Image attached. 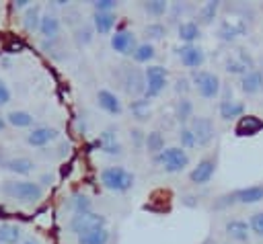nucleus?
Wrapping results in <instances>:
<instances>
[{"label": "nucleus", "instance_id": "nucleus-23", "mask_svg": "<svg viewBox=\"0 0 263 244\" xmlns=\"http://www.w3.org/2000/svg\"><path fill=\"white\" fill-rule=\"evenodd\" d=\"M238 88H240L245 94H249V96L261 92V88H263V74H261V70L255 68V70L247 72L245 76H240V78H238Z\"/></svg>", "mask_w": 263, "mask_h": 244}, {"label": "nucleus", "instance_id": "nucleus-25", "mask_svg": "<svg viewBox=\"0 0 263 244\" xmlns=\"http://www.w3.org/2000/svg\"><path fill=\"white\" fill-rule=\"evenodd\" d=\"M4 117H6V125H10V127H16V129H31V127H35V115L31 111L12 109Z\"/></svg>", "mask_w": 263, "mask_h": 244}, {"label": "nucleus", "instance_id": "nucleus-35", "mask_svg": "<svg viewBox=\"0 0 263 244\" xmlns=\"http://www.w3.org/2000/svg\"><path fill=\"white\" fill-rule=\"evenodd\" d=\"M168 2H164V0H148V2H142V10L150 16V18H154V21H158L160 16H164L166 12H168Z\"/></svg>", "mask_w": 263, "mask_h": 244}, {"label": "nucleus", "instance_id": "nucleus-14", "mask_svg": "<svg viewBox=\"0 0 263 244\" xmlns=\"http://www.w3.org/2000/svg\"><path fill=\"white\" fill-rule=\"evenodd\" d=\"M95 146H97L103 154H107V156H117V158L123 156V146H121V141H119V135H117V129H115V127L103 129V131L99 133Z\"/></svg>", "mask_w": 263, "mask_h": 244}, {"label": "nucleus", "instance_id": "nucleus-37", "mask_svg": "<svg viewBox=\"0 0 263 244\" xmlns=\"http://www.w3.org/2000/svg\"><path fill=\"white\" fill-rule=\"evenodd\" d=\"M70 209L74 213H82V211H92V201L86 193L82 191H76L72 197H70Z\"/></svg>", "mask_w": 263, "mask_h": 244}, {"label": "nucleus", "instance_id": "nucleus-19", "mask_svg": "<svg viewBox=\"0 0 263 244\" xmlns=\"http://www.w3.org/2000/svg\"><path fill=\"white\" fill-rule=\"evenodd\" d=\"M2 168L8 170V172H12L14 176L25 178V176H29V174L35 172L37 164H35L29 156H10V158H6V160L2 162Z\"/></svg>", "mask_w": 263, "mask_h": 244}, {"label": "nucleus", "instance_id": "nucleus-18", "mask_svg": "<svg viewBox=\"0 0 263 244\" xmlns=\"http://www.w3.org/2000/svg\"><path fill=\"white\" fill-rule=\"evenodd\" d=\"M43 39H60L62 33V16L53 10H47L41 14V23H39V31H37Z\"/></svg>", "mask_w": 263, "mask_h": 244}, {"label": "nucleus", "instance_id": "nucleus-27", "mask_svg": "<svg viewBox=\"0 0 263 244\" xmlns=\"http://www.w3.org/2000/svg\"><path fill=\"white\" fill-rule=\"evenodd\" d=\"M177 37L183 41V45H193L201 37V27L195 21H181L177 25Z\"/></svg>", "mask_w": 263, "mask_h": 244}, {"label": "nucleus", "instance_id": "nucleus-31", "mask_svg": "<svg viewBox=\"0 0 263 244\" xmlns=\"http://www.w3.org/2000/svg\"><path fill=\"white\" fill-rule=\"evenodd\" d=\"M41 4H31L29 8H25L23 12V29L27 33H37L39 31V23H41Z\"/></svg>", "mask_w": 263, "mask_h": 244}, {"label": "nucleus", "instance_id": "nucleus-40", "mask_svg": "<svg viewBox=\"0 0 263 244\" xmlns=\"http://www.w3.org/2000/svg\"><path fill=\"white\" fill-rule=\"evenodd\" d=\"M247 223H249V230H251L253 236L263 238V211H255V213H251Z\"/></svg>", "mask_w": 263, "mask_h": 244}, {"label": "nucleus", "instance_id": "nucleus-12", "mask_svg": "<svg viewBox=\"0 0 263 244\" xmlns=\"http://www.w3.org/2000/svg\"><path fill=\"white\" fill-rule=\"evenodd\" d=\"M58 137H60V129L58 127H51V125H35V127H31L27 131L25 141L31 148H45V146L53 144Z\"/></svg>", "mask_w": 263, "mask_h": 244}, {"label": "nucleus", "instance_id": "nucleus-5", "mask_svg": "<svg viewBox=\"0 0 263 244\" xmlns=\"http://www.w3.org/2000/svg\"><path fill=\"white\" fill-rule=\"evenodd\" d=\"M191 86L195 88V92L205 98V100H214L220 96V90H222V82H220V76L210 72V70H195L191 72Z\"/></svg>", "mask_w": 263, "mask_h": 244}, {"label": "nucleus", "instance_id": "nucleus-30", "mask_svg": "<svg viewBox=\"0 0 263 244\" xmlns=\"http://www.w3.org/2000/svg\"><path fill=\"white\" fill-rule=\"evenodd\" d=\"M23 242V230L18 223L2 221L0 223V244H21Z\"/></svg>", "mask_w": 263, "mask_h": 244}, {"label": "nucleus", "instance_id": "nucleus-3", "mask_svg": "<svg viewBox=\"0 0 263 244\" xmlns=\"http://www.w3.org/2000/svg\"><path fill=\"white\" fill-rule=\"evenodd\" d=\"M152 162L166 174H177L187 170V166L191 164L189 154L179 148V146H166L162 152H158L156 156H152Z\"/></svg>", "mask_w": 263, "mask_h": 244}, {"label": "nucleus", "instance_id": "nucleus-32", "mask_svg": "<svg viewBox=\"0 0 263 244\" xmlns=\"http://www.w3.org/2000/svg\"><path fill=\"white\" fill-rule=\"evenodd\" d=\"M166 146H164V135L158 131V129H152L146 133V139H144V150L150 154V156H156L158 152H162Z\"/></svg>", "mask_w": 263, "mask_h": 244}, {"label": "nucleus", "instance_id": "nucleus-48", "mask_svg": "<svg viewBox=\"0 0 263 244\" xmlns=\"http://www.w3.org/2000/svg\"><path fill=\"white\" fill-rule=\"evenodd\" d=\"M259 70H261V74H263V64H261V68H259Z\"/></svg>", "mask_w": 263, "mask_h": 244}, {"label": "nucleus", "instance_id": "nucleus-9", "mask_svg": "<svg viewBox=\"0 0 263 244\" xmlns=\"http://www.w3.org/2000/svg\"><path fill=\"white\" fill-rule=\"evenodd\" d=\"M216 170H218V152H210L208 156L197 160V164L189 170V182L195 187H203L214 178Z\"/></svg>", "mask_w": 263, "mask_h": 244}, {"label": "nucleus", "instance_id": "nucleus-26", "mask_svg": "<svg viewBox=\"0 0 263 244\" xmlns=\"http://www.w3.org/2000/svg\"><path fill=\"white\" fill-rule=\"evenodd\" d=\"M173 113H175V119L179 121V127H181V125H189L191 119L195 117L193 100H191L189 96H179V98L175 100V109H173Z\"/></svg>", "mask_w": 263, "mask_h": 244}, {"label": "nucleus", "instance_id": "nucleus-38", "mask_svg": "<svg viewBox=\"0 0 263 244\" xmlns=\"http://www.w3.org/2000/svg\"><path fill=\"white\" fill-rule=\"evenodd\" d=\"M92 37H95V29H92L90 23H80V25L74 29V41H76L78 47L88 45V43L92 41Z\"/></svg>", "mask_w": 263, "mask_h": 244}, {"label": "nucleus", "instance_id": "nucleus-47", "mask_svg": "<svg viewBox=\"0 0 263 244\" xmlns=\"http://www.w3.org/2000/svg\"><path fill=\"white\" fill-rule=\"evenodd\" d=\"M21 244H37V240H31V238H29V240H23Z\"/></svg>", "mask_w": 263, "mask_h": 244}, {"label": "nucleus", "instance_id": "nucleus-46", "mask_svg": "<svg viewBox=\"0 0 263 244\" xmlns=\"http://www.w3.org/2000/svg\"><path fill=\"white\" fill-rule=\"evenodd\" d=\"M4 129H6V117L0 115V131H4Z\"/></svg>", "mask_w": 263, "mask_h": 244}, {"label": "nucleus", "instance_id": "nucleus-1", "mask_svg": "<svg viewBox=\"0 0 263 244\" xmlns=\"http://www.w3.org/2000/svg\"><path fill=\"white\" fill-rule=\"evenodd\" d=\"M0 193L21 205H35L43 199L45 189L37 182V180H29V178H10L4 180L0 185Z\"/></svg>", "mask_w": 263, "mask_h": 244}, {"label": "nucleus", "instance_id": "nucleus-16", "mask_svg": "<svg viewBox=\"0 0 263 244\" xmlns=\"http://www.w3.org/2000/svg\"><path fill=\"white\" fill-rule=\"evenodd\" d=\"M263 131V119L253 113H245L236 125H234V135L236 137H255Z\"/></svg>", "mask_w": 263, "mask_h": 244}, {"label": "nucleus", "instance_id": "nucleus-28", "mask_svg": "<svg viewBox=\"0 0 263 244\" xmlns=\"http://www.w3.org/2000/svg\"><path fill=\"white\" fill-rule=\"evenodd\" d=\"M220 2L218 0H210V2H205V4H201L199 8H197V14H195V23L199 25V27H205V25H212L216 18H218V12H220Z\"/></svg>", "mask_w": 263, "mask_h": 244}, {"label": "nucleus", "instance_id": "nucleus-29", "mask_svg": "<svg viewBox=\"0 0 263 244\" xmlns=\"http://www.w3.org/2000/svg\"><path fill=\"white\" fill-rule=\"evenodd\" d=\"M154 57H156V47H154V43H148V41L138 43V47L132 53V59L136 66H150V62Z\"/></svg>", "mask_w": 263, "mask_h": 244}, {"label": "nucleus", "instance_id": "nucleus-13", "mask_svg": "<svg viewBox=\"0 0 263 244\" xmlns=\"http://www.w3.org/2000/svg\"><path fill=\"white\" fill-rule=\"evenodd\" d=\"M177 55H179L181 66L187 68V70H191V72L201 70V66L205 64V51L197 43H193V45H181L177 49Z\"/></svg>", "mask_w": 263, "mask_h": 244}, {"label": "nucleus", "instance_id": "nucleus-49", "mask_svg": "<svg viewBox=\"0 0 263 244\" xmlns=\"http://www.w3.org/2000/svg\"><path fill=\"white\" fill-rule=\"evenodd\" d=\"M261 94H263V88H261Z\"/></svg>", "mask_w": 263, "mask_h": 244}, {"label": "nucleus", "instance_id": "nucleus-44", "mask_svg": "<svg viewBox=\"0 0 263 244\" xmlns=\"http://www.w3.org/2000/svg\"><path fill=\"white\" fill-rule=\"evenodd\" d=\"M12 100V92H10V86L0 78V107H6L8 103Z\"/></svg>", "mask_w": 263, "mask_h": 244}, {"label": "nucleus", "instance_id": "nucleus-11", "mask_svg": "<svg viewBox=\"0 0 263 244\" xmlns=\"http://www.w3.org/2000/svg\"><path fill=\"white\" fill-rule=\"evenodd\" d=\"M224 70H226L228 74H236V76L240 78V76H245L247 72L255 70V59H253V55H251L247 49H236L234 53H230V55L226 57Z\"/></svg>", "mask_w": 263, "mask_h": 244}, {"label": "nucleus", "instance_id": "nucleus-39", "mask_svg": "<svg viewBox=\"0 0 263 244\" xmlns=\"http://www.w3.org/2000/svg\"><path fill=\"white\" fill-rule=\"evenodd\" d=\"M177 139H179V148H183L185 152L197 148L195 135H193V131H191L189 125H181V127H179V131H177Z\"/></svg>", "mask_w": 263, "mask_h": 244}, {"label": "nucleus", "instance_id": "nucleus-20", "mask_svg": "<svg viewBox=\"0 0 263 244\" xmlns=\"http://www.w3.org/2000/svg\"><path fill=\"white\" fill-rule=\"evenodd\" d=\"M247 113V107L242 100H236V98H222L218 103V115L222 121H238L242 115Z\"/></svg>", "mask_w": 263, "mask_h": 244}, {"label": "nucleus", "instance_id": "nucleus-2", "mask_svg": "<svg viewBox=\"0 0 263 244\" xmlns=\"http://www.w3.org/2000/svg\"><path fill=\"white\" fill-rule=\"evenodd\" d=\"M99 180L103 185V189L111 191V193H119V195H125L134 189L136 185V176L132 170H127L125 166H105L101 172H99Z\"/></svg>", "mask_w": 263, "mask_h": 244}, {"label": "nucleus", "instance_id": "nucleus-21", "mask_svg": "<svg viewBox=\"0 0 263 244\" xmlns=\"http://www.w3.org/2000/svg\"><path fill=\"white\" fill-rule=\"evenodd\" d=\"M245 31H247V23H245V21H240V18H226V21L220 23L216 35H218L220 41L230 43V41H234L236 37L245 35Z\"/></svg>", "mask_w": 263, "mask_h": 244}, {"label": "nucleus", "instance_id": "nucleus-8", "mask_svg": "<svg viewBox=\"0 0 263 244\" xmlns=\"http://www.w3.org/2000/svg\"><path fill=\"white\" fill-rule=\"evenodd\" d=\"M121 86L127 96L140 98L146 92V76L144 70H140L136 64L134 66H121Z\"/></svg>", "mask_w": 263, "mask_h": 244}, {"label": "nucleus", "instance_id": "nucleus-10", "mask_svg": "<svg viewBox=\"0 0 263 244\" xmlns=\"http://www.w3.org/2000/svg\"><path fill=\"white\" fill-rule=\"evenodd\" d=\"M193 135H195V141H197V148H208L214 137H216V127H214V121L205 115H195L189 123Z\"/></svg>", "mask_w": 263, "mask_h": 244}, {"label": "nucleus", "instance_id": "nucleus-6", "mask_svg": "<svg viewBox=\"0 0 263 244\" xmlns=\"http://www.w3.org/2000/svg\"><path fill=\"white\" fill-rule=\"evenodd\" d=\"M107 228V217L99 211H82V213H74L68 221V230L70 234H74L76 238L82 234H88L92 230H101Z\"/></svg>", "mask_w": 263, "mask_h": 244}, {"label": "nucleus", "instance_id": "nucleus-41", "mask_svg": "<svg viewBox=\"0 0 263 244\" xmlns=\"http://www.w3.org/2000/svg\"><path fill=\"white\" fill-rule=\"evenodd\" d=\"M119 2L115 0H97L92 2V12H115Z\"/></svg>", "mask_w": 263, "mask_h": 244}, {"label": "nucleus", "instance_id": "nucleus-7", "mask_svg": "<svg viewBox=\"0 0 263 244\" xmlns=\"http://www.w3.org/2000/svg\"><path fill=\"white\" fill-rule=\"evenodd\" d=\"M144 76H146V92L144 98L152 100L156 96H160L168 84V70L164 66L158 64H150L144 68Z\"/></svg>", "mask_w": 263, "mask_h": 244}, {"label": "nucleus", "instance_id": "nucleus-42", "mask_svg": "<svg viewBox=\"0 0 263 244\" xmlns=\"http://www.w3.org/2000/svg\"><path fill=\"white\" fill-rule=\"evenodd\" d=\"M189 90H191V80H189V78L181 76V78L175 80V92H177L179 96H187Z\"/></svg>", "mask_w": 263, "mask_h": 244}, {"label": "nucleus", "instance_id": "nucleus-43", "mask_svg": "<svg viewBox=\"0 0 263 244\" xmlns=\"http://www.w3.org/2000/svg\"><path fill=\"white\" fill-rule=\"evenodd\" d=\"M129 139H132L134 148H136V150H140V148H144V139H146V133H144L140 127H134V129H129Z\"/></svg>", "mask_w": 263, "mask_h": 244}, {"label": "nucleus", "instance_id": "nucleus-15", "mask_svg": "<svg viewBox=\"0 0 263 244\" xmlns=\"http://www.w3.org/2000/svg\"><path fill=\"white\" fill-rule=\"evenodd\" d=\"M138 47V39H136V33L129 31V29H117L113 35H111V49L119 55H132L134 49Z\"/></svg>", "mask_w": 263, "mask_h": 244}, {"label": "nucleus", "instance_id": "nucleus-36", "mask_svg": "<svg viewBox=\"0 0 263 244\" xmlns=\"http://www.w3.org/2000/svg\"><path fill=\"white\" fill-rule=\"evenodd\" d=\"M166 31H168L166 25H162L160 21H152V23H148L144 27V37H146L148 43H154V41L164 39L166 37Z\"/></svg>", "mask_w": 263, "mask_h": 244}, {"label": "nucleus", "instance_id": "nucleus-17", "mask_svg": "<svg viewBox=\"0 0 263 244\" xmlns=\"http://www.w3.org/2000/svg\"><path fill=\"white\" fill-rule=\"evenodd\" d=\"M97 105L103 113H107L111 117H119L123 113V105H121L119 96L109 88H99L97 90Z\"/></svg>", "mask_w": 263, "mask_h": 244}, {"label": "nucleus", "instance_id": "nucleus-34", "mask_svg": "<svg viewBox=\"0 0 263 244\" xmlns=\"http://www.w3.org/2000/svg\"><path fill=\"white\" fill-rule=\"evenodd\" d=\"M111 242V232L109 228H101V230H92L88 234L78 236V244H109Z\"/></svg>", "mask_w": 263, "mask_h": 244}, {"label": "nucleus", "instance_id": "nucleus-33", "mask_svg": "<svg viewBox=\"0 0 263 244\" xmlns=\"http://www.w3.org/2000/svg\"><path fill=\"white\" fill-rule=\"evenodd\" d=\"M129 113L134 119L138 121H148L150 119V100L140 96V98H132L129 100Z\"/></svg>", "mask_w": 263, "mask_h": 244}, {"label": "nucleus", "instance_id": "nucleus-45", "mask_svg": "<svg viewBox=\"0 0 263 244\" xmlns=\"http://www.w3.org/2000/svg\"><path fill=\"white\" fill-rule=\"evenodd\" d=\"M29 6H31L29 0H14V2H12V8H14V10H23V8H29Z\"/></svg>", "mask_w": 263, "mask_h": 244}, {"label": "nucleus", "instance_id": "nucleus-4", "mask_svg": "<svg viewBox=\"0 0 263 244\" xmlns=\"http://www.w3.org/2000/svg\"><path fill=\"white\" fill-rule=\"evenodd\" d=\"M261 201H263V182L234 189L232 193H226V195L218 197L214 201V207L224 209V207H230V205H255V203H261Z\"/></svg>", "mask_w": 263, "mask_h": 244}, {"label": "nucleus", "instance_id": "nucleus-24", "mask_svg": "<svg viewBox=\"0 0 263 244\" xmlns=\"http://www.w3.org/2000/svg\"><path fill=\"white\" fill-rule=\"evenodd\" d=\"M90 25L97 35H111V31L117 25V14L115 12H92Z\"/></svg>", "mask_w": 263, "mask_h": 244}, {"label": "nucleus", "instance_id": "nucleus-22", "mask_svg": "<svg viewBox=\"0 0 263 244\" xmlns=\"http://www.w3.org/2000/svg\"><path fill=\"white\" fill-rule=\"evenodd\" d=\"M224 234L234 240V242H249L251 240V230H249V223L240 217H232V219H226L224 223Z\"/></svg>", "mask_w": 263, "mask_h": 244}]
</instances>
